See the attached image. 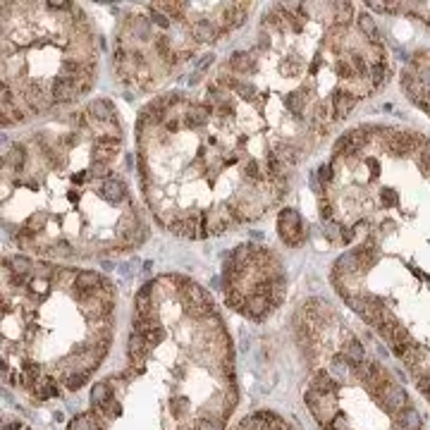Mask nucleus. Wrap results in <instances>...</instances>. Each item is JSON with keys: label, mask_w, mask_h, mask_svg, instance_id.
<instances>
[{"label": "nucleus", "mask_w": 430, "mask_h": 430, "mask_svg": "<svg viewBox=\"0 0 430 430\" xmlns=\"http://www.w3.org/2000/svg\"><path fill=\"white\" fill-rule=\"evenodd\" d=\"M46 7H48V10H70V3H65V0H48V3H46Z\"/></svg>", "instance_id": "3c124183"}, {"label": "nucleus", "mask_w": 430, "mask_h": 430, "mask_svg": "<svg viewBox=\"0 0 430 430\" xmlns=\"http://www.w3.org/2000/svg\"><path fill=\"white\" fill-rule=\"evenodd\" d=\"M105 411H108V416H110V418H120V416H122V404H120L118 399H112V402L105 404L103 414H105Z\"/></svg>", "instance_id": "ea45409f"}, {"label": "nucleus", "mask_w": 430, "mask_h": 430, "mask_svg": "<svg viewBox=\"0 0 430 430\" xmlns=\"http://www.w3.org/2000/svg\"><path fill=\"white\" fill-rule=\"evenodd\" d=\"M402 418H404V428L406 430H421V418H418V414L411 406L402 411Z\"/></svg>", "instance_id": "c756f323"}, {"label": "nucleus", "mask_w": 430, "mask_h": 430, "mask_svg": "<svg viewBox=\"0 0 430 430\" xmlns=\"http://www.w3.org/2000/svg\"><path fill=\"white\" fill-rule=\"evenodd\" d=\"M10 285H12V287H22V285H29V280H27V275H17V272H12Z\"/></svg>", "instance_id": "864d4df0"}, {"label": "nucleus", "mask_w": 430, "mask_h": 430, "mask_svg": "<svg viewBox=\"0 0 430 430\" xmlns=\"http://www.w3.org/2000/svg\"><path fill=\"white\" fill-rule=\"evenodd\" d=\"M213 60H215L213 55H203V60H201V63H199V70H208V65L213 63Z\"/></svg>", "instance_id": "052dcab7"}, {"label": "nucleus", "mask_w": 430, "mask_h": 430, "mask_svg": "<svg viewBox=\"0 0 430 430\" xmlns=\"http://www.w3.org/2000/svg\"><path fill=\"white\" fill-rule=\"evenodd\" d=\"M155 7H163L170 19H184V10H182L184 3H158Z\"/></svg>", "instance_id": "a878e982"}, {"label": "nucleus", "mask_w": 430, "mask_h": 430, "mask_svg": "<svg viewBox=\"0 0 430 430\" xmlns=\"http://www.w3.org/2000/svg\"><path fill=\"white\" fill-rule=\"evenodd\" d=\"M105 285V280L98 275V272H91V270H84L76 275V291H84V294H96L101 287Z\"/></svg>", "instance_id": "1a4fd4ad"}, {"label": "nucleus", "mask_w": 430, "mask_h": 430, "mask_svg": "<svg viewBox=\"0 0 430 430\" xmlns=\"http://www.w3.org/2000/svg\"><path fill=\"white\" fill-rule=\"evenodd\" d=\"M225 304L232 308V311H242L246 308V294H244L239 287H232V289L225 291Z\"/></svg>", "instance_id": "412c9836"}, {"label": "nucleus", "mask_w": 430, "mask_h": 430, "mask_svg": "<svg viewBox=\"0 0 430 430\" xmlns=\"http://www.w3.org/2000/svg\"><path fill=\"white\" fill-rule=\"evenodd\" d=\"M22 430H29V428H22Z\"/></svg>", "instance_id": "338daca9"}, {"label": "nucleus", "mask_w": 430, "mask_h": 430, "mask_svg": "<svg viewBox=\"0 0 430 430\" xmlns=\"http://www.w3.org/2000/svg\"><path fill=\"white\" fill-rule=\"evenodd\" d=\"M237 404H239V389L234 387V385H232V387L227 389V392H225V406H227L229 411L234 409Z\"/></svg>", "instance_id": "58836bf2"}, {"label": "nucleus", "mask_w": 430, "mask_h": 430, "mask_svg": "<svg viewBox=\"0 0 430 430\" xmlns=\"http://www.w3.org/2000/svg\"><path fill=\"white\" fill-rule=\"evenodd\" d=\"M337 12H335V27H347L349 29V22L354 17V10H351V3H337Z\"/></svg>", "instance_id": "b1692460"}, {"label": "nucleus", "mask_w": 430, "mask_h": 430, "mask_svg": "<svg viewBox=\"0 0 430 430\" xmlns=\"http://www.w3.org/2000/svg\"><path fill=\"white\" fill-rule=\"evenodd\" d=\"M122 151V141H120V136H110V134H105V136H98L96 144H93V148H91V158H93V163H110L118 153Z\"/></svg>", "instance_id": "7ed1b4c3"}, {"label": "nucleus", "mask_w": 430, "mask_h": 430, "mask_svg": "<svg viewBox=\"0 0 430 430\" xmlns=\"http://www.w3.org/2000/svg\"><path fill=\"white\" fill-rule=\"evenodd\" d=\"M370 10H375V12H387V3H378V0H368L366 3Z\"/></svg>", "instance_id": "6e6d98bb"}, {"label": "nucleus", "mask_w": 430, "mask_h": 430, "mask_svg": "<svg viewBox=\"0 0 430 430\" xmlns=\"http://www.w3.org/2000/svg\"><path fill=\"white\" fill-rule=\"evenodd\" d=\"M335 74L340 76V79H356L354 67H351V63L344 60V57H340V60L335 63Z\"/></svg>", "instance_id": "cd10ccee"}, {"label": "nucleus", "mask_w": 430, "mask_h": 430, "mask_svg": "<svg viewBox=\"0 0 430 430\" xmlns=\"http://www.w3.org/2000/svg\"><path fill=\"white\" fill-rule=\"evenodd\" d=\"M234 91L244 98V101H253V98H256V86H253V84H239Z\"/></svg>", "instance_id": "e433bc0d"}, {"label": "nucleus", "mask_w": 430, "mask_h": 430, "mask_svg": "<svg viewBox=\"0 0 430 430\" xmlns=\"http://www.w3.org/2000/svg\"><path fill=\"white\" fill-rule=\"evenodd\" d=\"M215 115H220V118H234V108H232V103H218L215 105Z\"/></svg>", "instance_id": "37998d69"}, {"label": "nucleus", "mask_w": 430, "mask_h": 430, "mask_svg": "<svg viewBox=\"0 0 430 430\" xmlns=\"http://www.w3.org/2000/svg\"><path fill=\"white\" fill-rule=\"evenodd\" d=\"M311 385L316 392H320L323 397H333L337 389H340V382L335 380L333 375L327 373V370H316L311 378Z\"/></svg>", "instance_id": "0eeeda50"}, {"label": "nucleus", "mask_w": 430, "mask_h": 430, "mask_svg": "<svg viewBox=\"0 0 430 430\" xmlns=\"http://www.w3.org/2000/svg\"><path fill=\"white\" fill-rule=\"evenodd\" d=\"M201 323H203L206 327H208V330H213V333H218V330H220V316H215V313L206 316V318H203Z\"/></svg>", "instance_id": "a18cd8bd"}, {"label": "nucleus", "mask_w": 430, "mask_h": 430, "mask_svg": "<svg viewBox=\"0 0 430 430\" xmlns=\"http://www.w3.org/2000/svg\"><path fill=\"white\" fill-rule=\"evenodd\" d=\"M155 53H158L163 60H170V55H172L174 50L170 48V41H167V36H158L155 38Z\"/></svg>", "instance_id": "2f4dec72"}, {"label": "nucleus", "mask_w": 430, "mask_h": 430, "mask_svg": "<svg viewBox=\"0 0 430 430\" xmlns=\"http://www.w3.org/2000/svg\"><path fill=\"white\" fill-rule=\"evenodd\" d=\"M22 378H24V387H27V389H34L36 382L43 378V375H41V366H38L36 361L27 359L24 363H22Z\"/></svg>", "instance_id": "dca6fc26"}, {"label": "nucleus", "mask_w": 430, "mask_h": 430, "mask_svg": "<svg viewBox=\"0 0 430 430\" xmlns=\"http://www.w3.org/2000/svg\"><path fill=\"white\" fill-rule=\"evenodd\" d=\"M91 430H105L103 425H98V423H93V421H91Z\"/></svg>", "instance_id": "69168bd1"}, {"label": "nucleus", "mask_w": 430, "mask_h": 430, "mask_svg": "<svg viewBox=\"0 0 430 430\" xmlns=\"http://www.w3.org/2000/svg\"><path fill=\"white\" fill-rule=\"evenodd\" d=\"M89 115L93 120H98V122H115V120H118V115H115V105H112V101H108V98H98V101H93V103L89 105Z\"/></svg>", "instance_id": "6e6552de"}, {"label": "nucleus", "mask_w": 430, "mask_h": 430, "mask_svg": "<svg viewBox=\"0 0 430 430\" xmlns=\"http://www.w3.org/2000/svg\"><path fill=\"white\" fill-rule=\"evenodd\" d=\"M411 67H416V70H421V67H430V50H418V53H414V57H411Z\"/></svg>", "instance_id": "f704fd0d"}, {"label": "nucleus", "mask_w": 430, "mask_h": 430, "mask_svg": "<svg viewBox=\"0 0 430 430\" xmlns=\"http://www.w3.org/2000/svg\"><path fill=\"white\" fill-rule=\"evenodd\" d=\"M244 174H246L249 180H253V182H263V180H265V172H263V167L258 165L256 160H249V163L244 165Z\"/></svg>", "instance_id": "c85d7f7f"}, {"label": "nucleus", "mask_w": 430, "mask_h": 430, "mask_svg": "<svg viewBox=\"0 0 430 430\" xmlns=\"http://www.w3.org/2000/svg\"><path fill=\"white\" fill-rule=\"evenodd\" d=\"M359 98L351 93V91H347L344 86L342 89H335L333 96H330V103H333V112H335V120H344L349 115V112L354 110V105Z\"/></svg>", "instance_id": "39448f33"}, {"label": "nucleus", "mask_w": 430, "mask_h": 430, "mask_svg": "<svg viewBox=\"0 0 430 430\" xmlns=\"http://www.w3.org/2000/svg\"><path fill=\"white\" fill-rule=\"evenodd\" d=\"M275 155H278L285 165H294L299 158H301V153H297V146H289V144H280L275 148Z\"/></svg>", "instance_id": "5701e85b"}, {"label": "nucleus", "mask_w": 430, "mask_h": 430, "mask_svg": "<svg viewBox=\"0 0 430 430\" xmlns=\"http://www.w3.org/2000/svg\"><path fill=\"white\" fill-rule=\"evenodd\" d=\"M163 125H165V132L167 134H177L182 129V120L180 118H170V120H165Z\"/></svg>", "instance_id": "49530a36"}, {"label": "nucleus", "mask_w": 430, "mask_h": 430, "mask_svg": "<svg viewBox=\"0 0 430 430\" xmlns=\"http://www.w3.org/2000/svg\"><path fill=\"white\" fill-rule=\"evenodd\" d=\"M385 148H387V153L395 155V158H409V155L416 153V134L397 129V132L385 141Z\"/></svg>", "instance_id": "f03ea898"}, {"label": "nucleus", "mask_w": 430, "mask_h": 430, "mask_svg": "<svg viewBox=\"0 0 430 430\" xmlns=\"http://www.w3.org/2000/svg\"><path fill=\"white\" fill-rule=\"evenodd\" d=\"M285 294H287V282L282 278V272L270 278V306H280L285 301Z\"/></svg>", "instance_id": "6ab92c4d"}, {"label": "nucleus", "mask_w": 430, "mask_h": 430, "mask_svg": "<svg viewBox=\"0 0 430 430\" xmlns=\"http://www.w3.org/2000/svg\"><path fill=\"white\" fill-rule=\"evenodd\" d=\"M155 327H160V320H158V313L155 311H148V313H136L134 316V333H151V330H155Z\"/></svg>", "instance_id": "2eb2a0df"}, {"label": "nucleus", "mask_w": 430, "mask_h": 430, "mask_svg": "<svg viewBox=\"0 0 430 430\" xmlns=\"http://www.w3.org/2000/svg\"><path fill=\"white\" fill-rule=\"evenodd\" d=\"M366 167H368V170H370L373 174H378V172H380V165H378L375 160H366Z\"/></svg>", "instance_id": "680f3d73"}, {"label": "nucleus", "mask_w": 430, "mask_h": 430, "mask_svg": "<svg viewBox=\"0 0 430 430\" xmlns=\"http://www.w3.org/2000/svg\"><path fill=\"white\" fill-rule=\"evenodd\" d=\"M151 22L155 24V27H160V29L170 27V17H167L165 12H160V10H151Z\"/></svg>", "instance_id": "4c0bfd02"}, {"label": "nucleus", "mask_w": 430, "mask_h": 430, "mask_svg": "<svg viewBox=\"0 0 430 430\" xmlns=\"http://www.w3.org/2000/svg\"><path fill=\"white\" fill-rule=\"evenodd\" d=\"M19 428H22V423H19V421H12V423H7L3 430H19Z\"/></svg>", "instance_id": "0e129e2a"}, {"label": "nucleus", "mask_w": 430, "mask_h": 430, "mask_svg": "<svg viewBox=\"0 0 430 430\" xmlns=\"http://www.w3.org/2000/svg\"><path fill=\"white\" fill-rule=\"evenodd\" d=\"M27 227L34 229V232H41V229H43V220H41V218H31V220L27 222Z\"/></svg>", "instance_id": "4d7b16f0"}, {"label": "nucleus", "mask_w": 430, "mask_h": 430, "mask_svg": "<svg viewBox=\"0 0 430 430\" xmlns=\"http://www.w3.org/2000/svg\"><path fill=\"white\" fill-rule=\"evenodd\" d=\"M5 163L12 167V170H22L24 163H27V148H24L22 144L10 146V153L5 155Z\"/></svg>", "instance_id": "aec40b11"}, {"label": "nucleus", "mask_w": 430, "mask_h": 430, "mask_svg": "<svg viewBox=\"0 0 430 430\" xmlns=\"http://www.w3.org/2000/svg\"><path fill=\"white\" fill-rule=\"evenodd\" d=\"M411 344L414 342H395V344H389L392 347V351H395V356H399V359H404V354L411 349Z\"/></svg>", "instance_id": "c03bdc74"}, {"label": "nucleus", "mask_w": 430, "mask_h": 430, "mask_svg": "<svg viewBox=\"0 0 430 430\" xmlns=\"http://www.w3.org/2000/svg\"><path fill=\"white\" fill-rule=\"evenodd\" d=\"M270 299L268 297H246V308H244V316H249L251 320H263L265 313L270 311Z\"/></svg>", "instance_id": "9d476101"}, {"label": "nucleus", "mask_w": 430, "mask_h": 430, "mask_svg": "<svg viewBox=\"0 0 430 430\" xmlns=\"http://www.w3.org/2000/svg\"><path fill=\"white\" fill-rule=\"evenodd\" d=\"M129 24H132V34L136 36V38H148L151 36V19H146V17H141V14H132L129 17Z\"/></svg>", "instance_id": "4be33fe9"}, {"label": "nucleus", "mask_w": 430, "mask_h": 430, "mask_svg": "<svg viewBox=\"0 0 430 430\" xmlns=\"http://www.w3.org/2000/svg\"><path fill=\"white\" fill-rule=\"evenodd\" d=\"M72 122H74L76 127H84V122H86V115H84V112H74V115H72Z\"/></svg>", "instance_id": "13d9d810"}, {"label": "nucleus", "mask_w": 430, "mask_h": 430, "mask_svg": "<svg viewBox=\"0 0 430 430\" xmlns=\"http://www.w3.org/2000/svg\"><path fill=\"white\" fill-rule=\"evenodd\" d=\"M380 199H382V206H395L397 194L392 191V189H382V191H380Z\"/></svg>", "instance_id": "09e8293b"}, {"label": "nucleus", "mask_w": 430, "mask_h": 430, "mask_svg": "<svg viewBox=\"0 0 430 430\" xmlns=\"http://www.w3.org/2000/svg\"><path fill=\"white\" fill-rule=\"evenodd\" d=\"M258 41H261V46H263V48H270V36L265 34V31L261 34V38H258Z\"/></svg>", "instance_id": "e2e57ef3"}, {"label": "nucleus", "mask_w": 430, "mask_h": 430, "mask_svg": "<svg viewBox=\"0 0 430 430\" xmlns=\"http://www.w3.org/2000/svg\"><path fill=\"white\" fill-rule=\"evenodd\" d=\"M112 402V392L108 382H98L93 385V392H91V406H98V409H105V404Z\"/></svg>", "instance_id": "f3484780"}, {"label": "nucleus", "mask_w": 430, "mask_h": 430, "mask_svg": "<svg viewBox=\"0 0 430 430\" xmlns=\"http://www.w3.org/2000/svg\"><path fill=\"white\" fill-rule=\"evenodd\" d=\"M36 395V399H53V397H57L60 392H57V387H55V380L53 378H41V380L36 382V387L31 389Z\"/></svg>", "instance_id": "a211bd4d"}, {"label": "nucleus", "mask_w": 430, "mask_h": 430, "mask_svg": "<svg viewBox=\"0 0 430 430\" xmlns=\"http://www.w3.org/2000/svg\"><path fill=\"white\" fill-rule=\"evenodd\" d=\"M320 215L323 218H333V206H330L327 199H320Z\"/></svg>", "instance_id": "603ef678"}, {"label": "nucleus", "mask_w": 430, "mask_h": 430, "mask_svg": "<svg viewBox=\"0 0 430 430\" xmlns=\"http://www.w3.org/2000/svg\"><path fill=\"white\" fill-rule=\"evenodd\" d=\"M330 177H333V165L320 167V172H318V182H330Z\"/></svg>", "instance_id": "5fc2aeb1"}, {"label": "nucleus", "mask_w": 430, "mask_h": 430, "mask_svg": "<svg viewBox=\"0 0 430 430\" xmlns=\"http://www.w3.org/2000/svg\"><path fill=\"white\" fill-rule=\"evenodd\" d=\"M86 378H89V373H65L63 382L67 389H79L84 382H86Z\"/></svg>", "instance_id": "bb28decb"}, {"label": "nucleus", "mask_w": 430, "mask_h": 430, "mask_svg": "<svg viewBox=\"0 0 430 430\" xmlns=\"http://www.w3.org/2000/svg\"><path fill=\"white\" fill-rule=\"evenodd\" d=\"M278 232L282 237V242L287 246H299L304 242V227H301V218L294 208H282L278 218Z\"/></svg>", "instance_id": "f257e3e1"}, {"label": "nucleus", "mask_w": 430, "mask_h": 430, "mask_svg": "<svg viewBox=\"0 0 430 430\" xmlns=\"http://www.w3.org/2000/svg\"><path fill=\"white\" fill-rule=\"evenodd\" d=\"M220 428H222V425H220V423H215V421H210L208 416L196 418L194 425H191V430H220Z\"/></svg>", "instance_id": "c9c22d12"}, {"label": "nucleus", "mask_w": 430, "mask_h": 430, "mask_svg": "<svg viewBox=\"0 0 430 430\" xmlns=\"http://www.w3.org/2000/svg\"><path fill=\"white\" fill-rule=\"evenodd\" d=\"M285 101H287V108H289L291 112H297L299 115V112L304 110V96H301V91H291Z\"/></svg>", "instance_id": "7c9ffc66"}, {"label": "nucleus", "mask_w": 430, "mask_h": 430, "mask_svg": "<svg viewBox=\"0 0 430 430\" xmlns=\"http://www.w3.org/2000/svg\"><path fill=\"white\" fill-rule=\"evenodd\" d=\"M191 34H194L196 41L213 43L215 38L220 36V29H218V24H215V22H210V19H199L194 27H191Z\"/></svg>", "instance_id": "9b49d317"}, {"label": "nucleus", "mask_w": 430, "mask_h": 430, "mask_svg": "<svg viewBox=\"0 0 430 430\" xmlns=\"http://www.w3.org/2000/svg\"><path fill=\"white\" fill-rule=\"evenodd\" d=\"M91 172H76L72 180H74V184H84V180H89Z\"/></svg>", "instance_id": "bf43d9fd"}, {"label": "nucleus", "mask_w": 430, "mask_h": 430, "mask_svg": "<svg viewBox=\"0 0 430 430\" xmlns=\"http://www.w3.org/2000/svg\"><path fill=\"white\" fill-rule=\"evenodd\" d=\"M98 194L103 196L105 201H110L112 206H118L122 199H125V184L118 180V177H105L98 184Z\"/></svg>", "instance_id": "423d86ee"}, {"label": "nucleus", "mask_w": 430, "mask_h": 430, "mask_svg": "<svg viewBox=\"0 0 430 430\" xmlns=\"http://www.w3.org/2000/svg\"><path fill=\"white\" fill-rule=\"evenodd\" d=\"M29 287H31V289L36 291V294H38V297H43L41 291H46L48 289V280H43V278H34V280H29Z\"/></svg>", "instance_id": "a19ab883"}, {"label": "nucleus", "mask_w": 430, "mask_h": 430, "mask_svg": "<svg viewBox=\"0 0 430 430\" xmlns=\"http://www.w3.org/2000/svg\"><path fill=\"white\" fill-rule=\"evenodd\" d=\"M31 268H34V263H31L29 258H24V256L10 258V270L17 272V275H29V270H31Z\"/></svg>", "instance_id": "393cba45"}, {"label": "nucleus", "mask_w": 430, "mask_h": 430, "mask_svg": "<svg viewBox=\"0 0 430 430\" xmlns=\"http://www.w3.org/2000/svg\"><path fill=\"white\" fill-rule=\"evenodd\" d=\"M144 340H146V344H148V349H155L160 342L165 340V333H163V327H155V330L144 335Z\"/></svg>", "instance_id": "473e14b6"}, {"label": "nucleus", "mask_w": 430, "mask_h": 430, "mask_svg": "<svg viewBox=\"0 0 430 430\" xmlns=\"http://www.w3.org/2000/svg\"><path fill=\"white\" fill-rule=\"evenodd\" d=\"M227 229V222L222 220V218H218V220H208V234H220V232H225Z\"/></svg>", "instance_id": "79ce46f5"}, {"label": "nucleus", "mask_w": 430, "mask_h": 430, "mask_svg": "<svg viewBox=\"0 0 430 430\" xmlns=\"http://www.w3.org/2000/svg\"><path fill=\"white\" fill-rule=\"evenodd\" d=\"M351 258L356 261V268H359V270H368V268L375 265V246H370V244L356 246V249L351 251Z\"/></svg>", "instance_id": "4468645a"}, {"label": "nucleus", "mask_w": 430, "mask_h": 430, "mask_svg": "<svg viewBox=\"0 0 430 430\" xmlns=\"http://www.w3.org/2000/svg\"><path fill=\"white\" fill-rule=\"evenodd\" d=\"M342 361L347 363V366L356 368L361 363V361H366V356H363V347H361L359 340H347L344 344H342V351H340Z\"/></svg>", "instance_id": "f8f14e48"}, {"label": "nucleus", "mask_w": 430, "mask_h": 430, "mask_svg": "<svg viewBox=\"0 0 430 430\" xmlns=\"http://www.w3.org/2000/svg\"><path fill=\"white\" fill-rule=\"evenodd\" d=\"M34 237H36L34 229L24 227V229H19V234H17V244H19L22 249H29V246H34Z\"/></svg>", "instance_id": "72a5a7b5"}, {"label": "nucleus", "mask_w": 430, "mask_h": 430, "mask_svg": "<svg viewBox=\"0 0 430 430\" xmlns=\"http://www.w3.org/2000/svg\"><path fill=\"white\" fill-rule=\"evenodd\" d=\"M50 93H53V101H55V103H72V101L79 96L76 79H70V76H63V74H60L57 79H53Z\"/></svg>", "instance_id": "20e7f679"}, {"label": "nucleus", "mask_w": 430, "mask_h": 430, "mask_svg": "<svg viewBox=\"0 0 430 430\" xmlns=\"http://www.w3.org/2000/svg\"><path fill=\"white\" fill-rule=\"evenodd\" d=\"M105 174H108V165H105V163H93V167H91V177H101V180H105Z\"/></svg>", "instance_id": "8fccbe9b"}, {"label": "nucleus", "mask_w": 430, "mask_h": 430, "mask_svg": "<svg viewBox=\"0 0 430 430\" xmlns=\"http://www.w3.org/2000/svg\"><path fill=\"white\" fill-rule=\"evenodd\" d=\"M229 67L234 72H239V74H249V72L256 70V63H253V55H251V53L237 50V53H232V57H229Z\"/></svg>", "instance_id": "ddd939ff"}, {"label": "nucleus", "mask_w": 430, "mask_h": 430, "mask_svg": "<svg viewBox=\"0 0 430 430\" xmlns=\"http://www.w3.org/2000/svg\"><path fill=\"white\" fill-rule=\"evenodd\" d=\"M170 409H172L174 418H180L182 414H184V402H182L180 397H172V399H170Z\"/></svg>", "instance_id": "de8ad7c7"}]
</instances>
